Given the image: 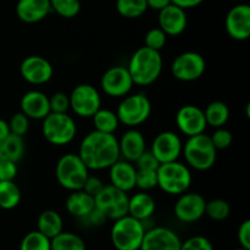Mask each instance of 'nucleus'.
<instances>
[{"label":"nucleus","mask_w":250,"mask_h":250,"mask_svg":"<svg viewBox=\"0 0 250 250\" xmlns=\"http://www.w3.org/2000/svg\"><path fill=\"white\" fill-rule=\"evenodd\" d=\"M94 129L103 133L114 134L120 126V120L117 117L116 111L110 109H103L100 107L97 112L92 116Z\"/></svg>","instance_id":"nucleus-29"},{"label":"nucleus","mask_w":250,"mask_h":250,"mask_svg":"<svg viewBox=\"0 0 250 250\" xmlns=\"http://www.w3.org/2000/svg\"><path fill=\"white\" fill-rule=\"evenodd\" d=\"M205 215L214 221H224L231 215V207L225 199L216 198L207 202Z\"/></svg>","instance_id":"nucleus-33"},{"label":"nucleus","mask_w":250,"mask_h":250,"mask_svg":"<svg viewBox=\"0 0 250 250\" xmlns=\"http://www.w3.org/2000/svg\"><path fill=\"white\" fill-rule=\"evenodd\" d=\"M137 168L133 163L127 160H119L109 167L110 185L124 192L128 193L136 188Z\"/></svg>","instance_id":"nucleus-21"},{"label":"nucleus","mask_w":250,"mask_h":250,"mask_svg":"<svg viewBox=\"0 0 250 250\" xmlns=\"http://www.w3.org/2000/svg\"><path fill=\"white\" fill-rule=\"evenodd\" d=\"M78 155L89 170L100 171L109 168L120 156L119 139L111 133L92 131L82 139Z\"/></svg>","instance_id":"nucleus-1"},{"label":"nucleus","mask_w":250,"mask_h":250,"mask_svg":"<svg viewBox=\"0 0 250 250\" xmlns=\"http://www.w3.org/2000/svg\"><path fill=\"white\" fill-rule=\"evenodd\" d=\"M156 209V203L153 195L148 192H139L129 197L128 199V215L144 222L150 219Z\"/></svg>","instance_id":"nucleus-24"},{"label":"nucleus","mask_w":250,"mask_h":250,"mask_svg":"<svg viewBox=\"0 0 250 250\" xmlns=\"http://www.w3.org/2000/svg\"><path fill=\"white\" fill-rule=\"evenodd\" d=\"M164 61L160 51L142 46L137 49L131 56L127 70L134 84L146 87L153 84L160 77Z\"/></svg>","instance_id":"nucleus-2"},{"label":"nucleus","mask_w":250,"mask_h":250,"mask_svg":"<svg viewBox=\"0 0 250 250\" xmlns=\"http://www.w3.org/2000/svg\"><path fill=\"white\" fill-rule=\"evenodd\" d=\"M176 126L186 137L204 133L208 126L204 110L193 104L183 105L176 114Z\"/></svg>","instance_id":"nucleus-16"},{"label":"nucleus","mask_w":250,"mask_h":250,"mask_svg":"<svg viewBox=\"0 0 250 250\" xmlns=\"http://www.w3.org/2000/svg\"><path fill=\"white\" fill-rule=\"evenodd\" d=\"M78 220H81V221H82L85 226L99 227V226H102V225H104L105 222H106L107 219L105 217V215L103 214V212H100L97 208H94V209H93L89 214L85 215L84 217H82V219H78Z\"/></svg>","instance_id":"nucleus-44"},{"label":"nucleus","mask_w":250,"mask_h":250,"mask_svg":"<svg viewBox=\"0 0 250 250\" xmlns=\"http://www.w3.org/2000/svg\"><path fill=\"white\" fill-rule=\"evenodd\" d=\"M144 42H146L144 46L153 49V50L160 51L161 49H164L166 42H167V36H166L163 29L156 27V28H151L146 32Z\"/></svg>","instance_id":"nucleus-37"},{"label":"nucleus","mask_w":250,"mask_h":250,"mask_svg":"<svg viewBox=\"0 0 250 250\" xmlns=\"http://www.w3.org/2000/svg\"><path fill=\"white\" fill-rule=\"evenodd\" d=\"M180 250H214V246L207 237L193 236L182 242Z\"/></svg>","instance_id":"nucleus-40"},{"label":"nucleus","mask_w":250,"mask_h":250,"mask_svg":"<svg viewBox=\"0 0 250 250\" xmlns=\"http://www.w3.org/2000/svg\"><path fill=\"white\" fill-rule=\"evenodd\" d=\"M237 239L238 243L241 244L242 248L250 250V221L246 220L239 226L238 232H237Z\"/></svg>","instance_id":"nucleus-46"},{"label":"nucleus","mask_w":250,"mask_h":250,"mask_svg":"<svg viewBox=\"0 0 250 250\" xmlns=\"http://www.w3.org/2000/svg\"><path fill=\"white\" fill-rule=\"evenodd\" d=\"M9 127L11 133L23 137L29 129V119L22 111L16 112L10 119Z\"/></svg>","instance_id":"nucleus-39"},{"label":"nucleus","mask_w":250,"mask_h":250,"mask_svg":"<svg viewBox=\"0 0 250 250\" xmlns=\"http://www.w3.org/2000/svg\"><path fill=\"white\" fill-rule=\"evenodd\" d=\"M103 92L111 98H124L131 93L134 83L127 67L112 66L107 68L100 81Z\"/></svg>","instance_id":"nucleus-12"},{"label":"nucleus","mask_w":250,"mask_h":250,"mask_svg":"<svg viewBox=\"0 0 250 250\" xmlns=\"http://www.w3.org/2000/svg\"><path fill=\"white\" fill-rule=\"evenodd\" d=\"M158 187L168 195H181L187 192L192 185L193 176L187 164L178 160L160 164L156 170Z\"/></svg>","instance_id":"nucleus-4"},{"label":"nucleus","mask_w":250,"mask_h":250,"mask_svg":"<svg viewBox=\"0 0 250 250\" xmlns=\"http://www.w3.org/2000/svg\"><path fill=\"white\" fill-rule=\"evenodd\" d=\"M180 236L167 227H153L146 229L139 250H180Z\"/></svg>","instance_id":"nucleus-18"},{"label":"nucleus","mask_w":250,"mask_h":250,"mask_svg":"<svg viewBox=\"0 0 250 250\" xmlns=\"http://www.w3.org/2000/svg\"><path fill=\"white\" fill-rule=\"evenodd\" d=\"M21 111L29 120H43L50 114L49 97L41 90H28L24 93L20 102Z\"/></svg>","instance_id":"nucleus-20"},{"label":"nucleus","mask_w":250,"mask_h":250,"mask_svg":"<svg viewBox=\"0 0 250 250\" xmlns=\"http://www.w3.org/2000/svg\"><path fill=\"white\" fill-rule=\"evenodd\" d=\"M37 231L48 238H54L63 231V221L61 215L55 210H44L37 220Z\"/></svg>","instance_id":"nucleus-26"},{"label":"nucleus","mask_w":250,"mask_h":250,"mask_svg":"<svg viewBox=\"0 0 250 250\" xmlns=\"http://www.w3.org/2000/svg\"><path fill=\"white\" fill-rule=\"evenodd\" d=\"M50 112H67L70 109V98L62 92H56L49 98Z\"/></svg>","instance_id":"nucleus-41"},{"label":"nucleus","mask_w":250,"mask_h":250,"mask_svg":"<svg viewBox=\"0 0 250 250\" xmlns=\"http://www.w3.org/2000/svg\"><path fill=\"white\" fill-rule=\"evenodd\" d=\"M128 194L111 185L103 187L94 197L95 208L107 220H117L128 215Z\"/></svg>","instance_id":"nucleus-9"},{"label":"nucleus","mask_w":250,"mask_h":250,"mask_svg":"<svg viewBox=\"0 0 250 250\" xmlns=\"http://www.w3.org/2000/svg\"><path fill=\"white\" fill-rule=\"evenodd\" d=\"M70 98V109L77 116L89 119L102 107V95L94 85L82 83L72 89Z\"/></svg>","instance_id":"nucleus-10"},{"label":"nucleus","mask_w":250,"mask_h":250,"mask_svg":"<svg viewBox=\"0 0 250 250\" xmlns=\"http://www.w3.org/2000/svg\"><path fill=\"white\" fill-rule=\"evenodd\" d=\"M22 78L29 84L42 85L53 78L54 67L50 61L41 55L27 56L20 65Z\"/></svg>","instance_id":"nucleus-14"},{"label":"nucleus","mask_w":250,"mask_h":250,"mask_svg":"<svg viewBox=\"0 0 250 250\" xmlns=\"http://www.w3.org/2000/svg\"><path fill=\"white\" fill-rule=\"evenodd\" d=\"M116 114L120 124L128 128H136L150 117L151 103L143 93L128 94L121 100L116 109Z\"/></svg>","instance_id":"nucleus-8"},{"label":"nucleus","mask_w":250,"mask_h":250,"mask_svg":"<svg viewBox=\"0 0 250 250\" xmlns=\"http://www.w3.org/2000/svg\"><path fill=\"white\" fill-rule=\"evenodd\" d=\"M136 168L138 170H158L160 163L158 161V159L154 156V154L150 150H146L136 161Z\"/></svg>","instance_id":"nucleus-42"},{"label":"nucleus","mask_w":250,"mask_h":250,"mask_svg":"<svg viewBox=\"0 0 250 250\" xmlns=\"http://www.w3.org/2000/svg\"><path fill=\"white\" fill-rule=\"evenodd\" d=\"M204 115L208 126L219 128V127H224L229 122L231 112H229V107L226 103L221 102V100H215V102L208 104L204 110Z\"/></svg>","instance_id":"nucleus-28"},{"label":"nucleus","mask_w":250,"mask_h":250,"mask_svg":"<svg viewBox=\"0 0 250 250\" xmlns=\"http://www.w3.org/2000/svg\"><path fill=\"white\" fill-rule=\"evenodd\" d=\"M182 155L186 164L197 171H208L215 165L217 149L212 144L209 134L200 133L188 137L183 144Z\"/></svg>","instance_id":"nucleus-3"},{"label":"nucleus","mask_w":250,"mask_h":250,"mask_svg":"<svg viewBox=\"0 0 250 250\" xmlns=\"http://www.w3.org/2000/svg\"><path fill=\"white\" fill-rule=\"evenodd\" d=\"M146 231L144 222L126 215L115 220L110 238L116 250H139Z\"/></svg>","instance_id":"nucleus-5"},{"label":"nucleus","mask_w":250,"mask_h":250,"mask_svg":"<svg viewBox=\"0 0 250 250\" xmlns=\"http://www.w3.org/2000/svg\"><path fill=\"white\" fill-rule=\"evenodd\" d=\"M10 133H11V132H10L9 122H6L5 120L0 119V141H1V139H4L5 137L9 136Z\"/></svg>","instance_id":"nucleus-49"},{"label":"nucleus","mask_w":250,"mask_h":250,"mask_svg":"<svg viewBox=\"0 0 250 250\" xmlns=\"http://www.w3.org/2000/svg\"><path fill=\"white\" fill-rule=\"evenodd\" d=\"M158 22L159 28L163 29L166 36L177 37L187 28L188 19L185 9L171 2L159 11Z\"/></svg>","instance_id":"nucleus-19"},{"label":"nucleus","mask_w":250,"mask_h":250,"mask_svg":"<svg viewBox=\"0 0 250 250\" xmlns=\"http://www.w3.org/2000/svg\"><path fill=\"white\" fill-rule=\"evenodd\" d=\"M119 149L120 156H122L124 160L134 163L146 150V143L143 133L137 128L127 129L119 141Z\"/></svg>","instance_id":"nucleus-22"},{"label":"nucleus","mask_w":250,"mask_h":250,"mask_svg":"<svg viewBox=\"0 0 250 250\" xmlns=\"http://www.w3.org/2000/svg\"><path fill=\"white\" fill-rule=\"evenodd\" d=\"M51 250H87L82 237L72 232H60L50 239Z\"/></svg>","instance_id":"nucleus-31"},{"label":"nucleus","mask_w":250,"mask_h":250,"mask_svg":"<svg viewBox=\"0 0 250 250\" xmlns=\"http://www.w3.org/2000/svg\"><path fill=\"white\" fill-rule=\"evenodd\" d=\"M204 0H171V2L177 6L182 7V9H193V7L199 6Z\"/></svg>","instance_id":"nucleus-47"},{"label":"nucleus","mask_w":250,"mask_h":250,"mask_svg":"<svg viewBox=\"0 0 250 250\" xmlns=\"http://www.w3.org/2000/svg\"><path fill=\"white\" fill-rule=\"evenodd\" d=\"M42 121V133L44 138L53 146H67L77 134L76 121L67 112H50Z\"/></svg>","instance_id":"nucleus-7"},{"label":"nucleus","mask_w":250,"mask_h":250,"mask_svg":"<svg viewBox=\"0 0 250 250\" xmlns=\"http://www.w3.org/2000/svg\"><path fill=\"white\" fill-rule=\"evenodd\" d=\"M24 154L23 137L10 133L0 141V160L19 163Z\"/></svg>","instance_id":"nucleus-27"},{"label":"nucleus","mask_w":250,"mask_h":250,"mask_svg":"<svg viewBox=\"0 0 250 250\" xmlns=\"http://www.w3.org/2000/svg\"><path fill=\"white\" fill-rule=\"evenodd\" d=\"M21 189L14 181H0V208L12 210L21 202Z\"/></svg>","instance_id":"nucleus-30"},{"label":"nucleus","mask_w":250,"mask_h":250,"mask_svg":"<svg viewBox=\"0 0 250 250\" xmlns=\"http://www.w3.org/2000/svg\"><path fill=\"white\" fill-rule=\"evenodd\" d=\"M66 210L70 215L82 219L95 208L94 198L87 194L83 189L73 190L66 199Z\"/></svg>","instance_id":"nucleus-25"},{"label":"nucleus","mask_w":250,"mask_h":250,"mask_svg":"<svg viewBox=\"0 0 250 250\" xmlns=\"http://www.w3.org/2000/svg\"><path fill=\"white\" fill-rule=\"evenodd\" d=\"M55 176L58 183L65 189H82L85 180L89 176V168L85 166L78 154L68 153L59 159L55 167Z\"/></svg>","instance_id":"nucleus-6"},{"label":"nucleus","mask_w":250,"mask_h":250,"mask_svg":"<svg viewBox=\"0 0 250 250\" xmlns=\"http://www.w3.org/2000/svg\"><path fill=\"white\" fill-rule=\"evenodd\" d=\"M17 163L0 160V181H14L17 176Z\"/></svg>","instance_id":"nucleus-43"},{"label":"nucleus","mask_w":250,"mask_h":250,"mask_svg":"<svg viewBox=\"0 0 250 250\" xmlns=\"http://www.w3.org/2000/svg\"><path fill=\"white\" fill-rule=\"evenodd\" d=\"M51 12L49 0H19L16 15L24 23H38Z\"/></svg>","instance_id":"nucleus-23"},{"label":"nucleus","mask_w":250,"mask_h":250,"mask_svg":"<svg viewBox=\"0 0 250 250\" xmlns=\"http://www.w3.org/2000/svg\"><path fill=\"white\" fill-rule=\"evenodd\" d=\"M207 200L202 194L194 192H185L178 195L173 212L178 221L183 224H193L202 219L205 215Z\"/></svg>","instance_id":"nucleus-13"},{"label":"nucleus","mask_w":250,"mask_h":250,"mask_svg":"<svg viewBox=\"0 0 250 250\" xmlns=\"http://www.w3.org/2000/svg\"><path fill=\"white\" fill-rule=\"evenodd\" d=\"M136 187L143 192H149L158 187L156 170H138L136 173Z\"/></svg>","instance_id":"nucleus-36"},{"label":"nucleus","mask_w":250,"mask_h":250,"mask_svg":"<svg viewBox=\"0 0 250 250\" xmlns=\"http://www.w3.org/2000/svg\"><path fill=\"white\" fill-rule=\"evenodd\" d=\"M104 182H103L102 180H100L99 177H97V176H88V178L85 180L84 182V186H83L82 189L84 190L87 194L92 195L93 198L95 197V195L98 194V193L100 192V190L103 189V187H104Z\"/></svg>","instance_id":"nucleus-45"},{"label":"nucleus","mask_w":250,"mask_h":250,"mask_svg":"<svg viewBox=\"0 0 250 250\" xmlns=\"http://www.w3.org/2000/svg\"><path fill=\"white\" fill-rule=\"evenodd\" d=\"M225 28L232 39L243 42L250 37V6L238 4L232 7L225 19Z\"/></svg>","instance_id":"nucleus-17"},{"label":"nucleus","mask_w":250,"mask_h":250,"mask_svg":"<svg viewBox=\"0 0 250 250\" xmlns=\"http://www.w3.org/2000/svg\"><path fill=\"white\" fill-rule=\"evenodd\" d=\"M236 250H249V249H246V248H242V247H241V248H238V249H236Z\"/></svg>","instance_id":"nucleus-50"},{"label":"nucleus","mask_w":250,"mask_h":250,"mask_svg":"<svg viewBox=\"0 0 250 250\" xmlns=\"http://www.w3.org/2000/svg\"><path fill=\"white\" fill-rule=\"evenodd\" d=\"M51 11L56 12L63 19H73L81 11L80 0H49Z\"/></svg>","instance_id":"nucleus-35"},{"label":"nucleus","mask_w":250,"mask_h":250,"mask_svg":"<svg viewBox=\"0 0 250 250\" xmlns=\"http://www.w3.org/2000/svg\"><path fill=\"white\" fill-rule=\"evenodd\" d=\"M212 144L217 150H224V149L229 148L233 142V134L231 131H229L225 127H219L215 128L214 133L210 136Z\"/></svg>","instance_id":"nucleus-38"},{"label":"nucleus","mask_w":250,"mask_h":250,"mask_svg":"<svg viewBox=\"0 0 250 250\" xmlns=\"http://www.w3.org/2000/svg\"><path fill=\"white\" fill-rule=\"evenodd\" d=\"M146 4H148V9L150 7L156 11H160L161 9L171 4V0H146Z\"/></svg>","instance_id":"nucleus-48"},{"label":"nucleus","mask_w":250,"mask_h":250,"mask_svg":"<svg viewBox=\"0 0 250 250\" xmlns=\"http://www.w3.org/2000/svg\"><path fill=\"white\" fill-rule=\"evenodd\" d=\"M20 250H51L50 238L39 231H31L22 238Z\"/></svg>","instance_id":"nucleus-34"},{"label":"nucleus","mask_w":250,"mask_h":250,"mask_svg":"<svg viewBox=\"0 0 250 250\" xmlns=\"http://www.w3.org/2000/svg\"><path fill=\"white\" fill-rule=\"evenodd\" d=\"M116 10L125 19H138L148 10L146 0H117Z\"/></svg>","instance_id":"nucleus-32"},{"label":"nucleus","mask_w":250,"mask_h":250,"mask_svg":"<svg viewBox=\"0 0 250 250\" xmlns=\"http://www.w3.org/2000/svg\"><path fill=\"white\" fill-rule=\"evenodd\" d=\"M207 70V62L202 54L197 51H185L175 58L171 65V72L181 82H193L203 77Z\"/></svg>","instance_id":"nucleus-11"},{"label":"nucleus","mask_w":250,"mask_h":250,"mask_svg":"<svg viewBox=\"0 0 250 250\" xmlns=\"http://www.w3.org/2000/svg\"><path fill=\"white\" fill-rule=\"evenodd\" d=\"M183 143L181 137L172 131L160 132L154 138L150 151L160 164L171 163L180 159L182 155Z\"/></svg>","instance_id":"nucleus-15"}]
</instances>
